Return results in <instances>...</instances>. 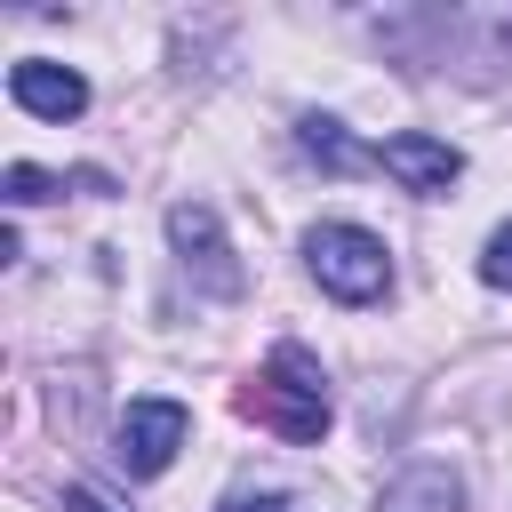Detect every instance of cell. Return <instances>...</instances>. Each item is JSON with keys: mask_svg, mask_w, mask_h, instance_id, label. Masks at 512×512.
<instances>
[{"mask_svg": "<svg viewBox=\"0 0 512 512\" xmlns=\"http://www.w3.org/2000/svg\"><path fill=\"white\" fill-rule=\"evenodd\" d=\"M240 416L256 424V432H272V440H288V448H312V440H328V424H336V400H328V376H320V360L304 352V344H272V360L240 384Z\"/></svg>", "mask_w": 512, "mask_h": 512, "instance_id": "cell-1", "label": "cell"}, {"mask_svg": "<svg viewBox=\"0 0 512 512\" xmlns=\"http://www.w3.org/2000/svg\"><path fill=\"white\" fill-rule=\"evenodd\" d=\"M304 272L336 304H384L392 296V248L368 224H312L304 232Z\"/></svg>", "mask_w": 512, "mask_h": 512, "instance_id": "cell-2", "label": "cell"}, {"mask_svg": "<svg viewBox=\"0 0 512 512\" xmlns=\"http://www.w3.org/2000/svg\"><path fill=\"white\" fill-rule=\"evenodd\" d=\"M168 248H176V264H184V280L200 296H240L248 288V272H240L232 240H224V216L208 200H176L168 208Z\"/></svg>", "mask_w": 512, "mask_h": 512, "instance_id": "cell-3", "label": "cell"}, {"mask_svg": "<svg viewBox=\"0 0 512 512\" xmlns=\"http://www.w3.org/2000/svg\"><path fill=\"white\" fill-rule=\"evenodd\" d=\"M184 432H192L184 400H160V392H144V400H128V408H120V424H112V464H120L128 480H160V472L176 464Z\"/></svg>", "mask_w": 512, "mask_h": 512, "instance_id": "cell-4", "label": "cell"}, {"mask_svg": "<svg viewBox=\"0 0 512 512\" xmlns=\"http://www.w3.org/2000/svg\"><path fill=\"white\" fill-rule=\"evenodd\" d=\"M376 168L400 184V192H416V200H440L456 176H464V152L448 144V136H424V128H400V136H384L376 144Z\"/></svg>", "mask_w": 512, "mask_h": 512, "instance_id": "cell-5", "label": "cell"}, {"mask_svg": "<svg viewBox=\"0 0 512 512\" xmlns=\"http://www.w3.org/2000/svg\"><path fill=\"white\" fill-rule=\"evenodd\" d=\"M8 96H16V112H32V120H80V112H88V80H80L72 64H48V56L8 64Z\"/></svg>", "mask_w": 512, "mask_h": 512, "instance_id": "cell-6", "label": "cell"}, {"mask_svg": "<svg viewBox=\"0 0 512 512\" xmlns=\"http://www.w3.org/2000/svg\"><path fill=\"white\" fill-rule=\"evenodd\" d=\"M376 512H464V480H456V464L416 456L376 488Z\"/></svg>", "mask_w": 512, "mask_h": 512, "instance_id": "cell-7", "label": "cell"}, {"mask_svg": "<svg viewBox=\"0 0 512 512\" xmlns=\"http://www.w3.org/2000/svg\"><path fill=\"white\" fill-rule=\"evenodd\" d=\"M296 144H304V160H320L328 176H360V168H376V144H352L344 120H328V112H304V120H296Z\"/></svg>", "mask_w": 512, "mask_h": 512, "instance_id": "cell-8", "label": "cell"}, {"mask_svg": "<svg viewBox=\"0 0 512 512\" xmlns=\"http://www.w3.org/2000/svg\"><path fill=\"white\" fill-rule=\"evenodd\" d=\"M480 280H488L496 296H512V224L488 232V248H480Z\"/></svg>", "mask_w": 512, "mask_h": 512, "instance_id": "cell-9", "label": "cell"}, {"mask_svg": "<svg viewBox=\"0 0 512 512\" xmlns=\"http://www.w3.org/2000/svg\"><path fill=\"white\" fill-rule=\"evenodd\" d=\"M224 512H304V504L280 488H240V496H224Z\"/></svg>", "mask_w": 512, "mask_h": 512, "instance_id": "cell-10", "label": "cell"}, {"mask_svg": "<svg viewBox=\"0 0 512 512\" xmlns=\"http://www.w3.org/2000/svg\"><path fill=\"white\" fill-rule=\"evenodd\" d=\"M64 512H112V504H104L96 488H64Z\"/></svg>", "mask_w": 512, "mask_h": 512, "instance_id": "cell-11", "label": "cell"}]
</instances>
